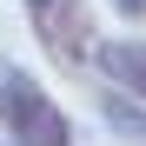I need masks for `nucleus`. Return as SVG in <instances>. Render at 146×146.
<instances>
[{
    "instance_id": "1",
    "label": "nucleus",
    "mask_w": 146,
    "mask_h": 146,
    "mask_svg": "<svg viewBox=\"0 0 146 146\" xmlns=\"http://www.w3.org/2000/svg\"><path fill=\"white\" fill-rule=\"evenodd\" d=\"M0 133L7 146H73V119L27 66H0Z\"/></svg>"
},
{
    "instance_id": "2",
    "label": "nucleus",
    "mask_w": 146,
    "mask_h": 146,
    "mask_svg": "<svg viewBox=\"0 0 146 146\" xmlns=\"http://www.w3.org/2000/svg\"><path fill=\"white\" fill-rule=\"evenodd\" d=\"M27 13V33L60 73H86L93 60V40H100V20H93L86 0H20Z\"/></svg>"
},
{
    "instance_id": "3",
    "label": "nucleus",
    "mask_w": 146,
    "mask_h": 146,
    "mask_svg": "<svg viewBox=\"0 0 146 146\" xmlns=\"http://www.w3.org/2000/svg\"><path fill=\"white\" fill-rule=\"evenodd\" d=\"M100 80H113L119 93L146 100V40L139 33H119V40H93V60H86Z\"/></svg>"
},
{
    "instance_id": "4",
    "label": "nucleus",
    "mask_w": 146,
    "mask_h": 146,
    "mask_svg": "<svg viewBox=\"0 0 146 146\" xmlns=\"http://www.w3.org/2000/svg\"><path fill=\"white\" fill-rule=\"evenodd\" d=\"M93 106H100V119H106V133H113V139L146 146V100L119 93L113 80H93Z\"/></svg>"
},
{
    "instance_id": "5",
    "label": "nucleus",
    "mask_w": 146,
    "mask_h": 146,
    "mask_svg": "<svg viewBox=\"0 0 146 146\" xmlns=\"http://www.w3.org/2000/svg\"><path fill=\"white\" fill-rule=\"evenodd\" d=\"M113 13L119 20H146V0H113Z\"/></svg>"
}]
</instances>
